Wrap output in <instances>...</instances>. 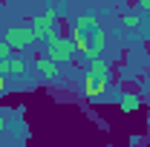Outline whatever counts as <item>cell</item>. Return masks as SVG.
<instances>
[{"instance_id": "1", "label": "cell", "mask_w": 150, "mask_h": 147, "mask_svg": "<svg viewBox=\"0 0 150 147\" xmlns=\"http://www.w3.org/2000/svg\"><path fill=\"white\" fill-rule=\"evenodd\" d=\"M72 43L81 55H87L90 61L101 58V52L107 49V32L104 26L93 18V15H81L72 23Z\"/></svg>"}, {"instance_id": "2", "label": "cell", "mask_w": 150, "mask_h": 147, "mask_svg": "<svg viewBox=\"0 0 150 147\" xmlns=\"http://www.w3.org/2000/svg\"><path fill=\"white\" fill-rule=\"evenodd\" d=\"M32 35H35V40L40 37V40H52V37H58V15L49 9V12H43V15H38L35 20H32Z\"/></svg>"}, {"instance_id": "3", "label": "cell", "mask_w": 150, "mask_h": 147, "mask_svg": "<svg viewBox=\"0 0 150 147\" xmlns=\"http://www.w3.org/2000/svg\"><path fill=\"white\" fill-rule=\"evenodd\" d=\"M3 43H6L9 49H29V46L35 43V35H32L29 26H9V29L3 32Z\"/></svg>"}, {"instance_id": "4", "label": "cell", "mask_w": 150, "mask_h": 147, "mask_svg": "<svg viewBox=\"0 0 150 147\" xmlns=\"http://www.w3.org/2000/svg\"><path fill=\"white\" fill-rule=\"evenodd\" d=\"M75 55V43L69 40V37H52V40H46V58L49 61H55V64H61V61H69V58Z\"/></svg>"}, {"instance_id": "5", "label": "cell", "mask_w": 150, "mask_h": 147, "mask_svg": "<svg viewBox=\"0 0 150 147\" xmlns=\"http://www.w3.org/2000/svg\"><path fill=\"white\" fill-rule=\"evenodd\" d=\"M107 87H110V81H104V78H98V75L87 72V75H84V87H81V92H84L90 101H98V98L107 92Z\"/></svg>"}, {"instance_id": "6", "label": "cell", "mask_w": 150, "mask_h": 147, "mask_svg": "<svg viewBox=\"0 0 150 147\" xmlns=\"http://www.w3.org/2000/svg\"><path fill=\"white\" fill-rule=\"evenodd\" d=\"M35 66H38V72L43 75V78H58V72H61V69H58V64H55V61H49L46 55H43V58H38V61H35Z\"/></svg>"}, {"instance_id": "7", "label": "cell", "mask_w": 150, "mask_h": 147, "mask_svg": "<svg viewBox=\"0 0 150 147\" xmlns=\"http://www.w3.org/2000/svg\"><path fill=\"white\" fill-rule=\"evenodd\" d=\"M118 104H121V110H124V112H136L139 107H142V98H139V95H133V92H121Z\"/></svg>"}, {"instance_id": "8", "label": "cell", "mask_w": 150, "mask_h": 147, "mask_svg": "<svg viewBox=\"0 0 150 147\" xmlns=\"http://www.w3.org/2000/svg\"><path fill=\"white\" fill-rule=\"evenodd\" d=\"M90 72L98 75V78H104V81H110V64L101 61V58H95V61H90Z\"/></svg>"}, {"instance_id": "9", "label": "cell", "mask_w": 150, "mask_h": 147, "mask_svg": "<svg viewBox=\"0 0 150 147\" xmlns=\"http://www.w3.org/2000/svg\"><path fill=\"white\" fill-rule=\"evenodd\" d=\"M121 23H124L127 29H142V26H144V18H142V15H124Z\"/></svg>"}, {"instance_id": "10", "label": "cell", "mask_w": 150, "mask_h": 147, "mask_svg": "<svg viewBox=\"0 0 150 147\" xmlns=\"http://www.w3.org/2000/svg\"><path fill=\"white\" fill-rule=\"evenodd\" d=\"M9 75H26V64L20 58H9Z\"/></svg>"}, {"instance_id": "11", "label": "cell", "mask_w": 150, "mask_h": 147, "mask_svg": "<svg viewBox=\"0 0 150 147\" xmlns=\"http://www.w3.org/2000/svg\"><path fill=\"white\" fill-rule=\"evenodd\" d=\"M6 75H9V58L0 61V78H6Z\"/></svg>"}, {"instance_id": "12", "label": "cell", "mask_w": 150, "mask_h": 147, "mask_svg": "<svg viewBox=\"0 0 150 147\" xmlns=\"http://www.w3.org/2000/svg\"><path fill=\"white\" fill-rule=\"evenodd\" d=\"M9 52H12V49H9V46L0 40V61H6V58H9Z\"/></svg>"}, {"instance_id": "13", "label": "cell", "mask_w": 150, "mask_h": 147, "mask_svg": "<svg viewBox=\"0 0 150 147\" xmlns=\"http://www.w3.org/2000/svg\"><path fill=\"white\" fill-rule=\"evenodd\" d=\"M136 3H139V9H142V12H147V9H150V0H136Z\"/></svg>"}, {"instance_id": "14", "label": "cell", "mask_w": 150, "mask_h": 147, "mask_svg": "<svg viewBox=\"0 0 150 147\" xmlns=\"http://www.w3.org/2000/svg\"><path fill=\"white\" fill-rule=\"evenodd\" d=\"M6 92V78H0V95Z\"/></svg>"}, {"instance_id": "15", "label": "cell", "mask_w": 150, "mask_h": 147, "mask_svg": "<svg viewBox=\"0 0 150 147\" xmlns=\"http://www.w3.org/2000/svg\"><path fill=\"white\" fill-rule=\"evenodd\" d=\"M93 3H110V0H93Z\"/></svg>"}, {"instance_id": "16", "label": "cell", "mask_w": 150, "mask_h": 147, "mask_svg": "<svg viewBox=\"0 0 150 147\" xmlns=\"http://www.w3.org/2000/svg\"><path fill=\"white\" fill-rule=\"evenodd\" d=\"M3 121H6V118H3V115H0V127H3Z\"/></svg>"}, {"instance_id": "17", "label": "cell", "mask_w": 150, "mask_h": 147, "mask_svg": "<svg viewBox=\"0 0 150 147\" xmlns=\"http://www.w3.org/2000/svg\"><path fill=\"white\" fill-rule=\"evenodd\" d=\"M118 3H127V0H118Z\"/></svg>"}]
</instances>
